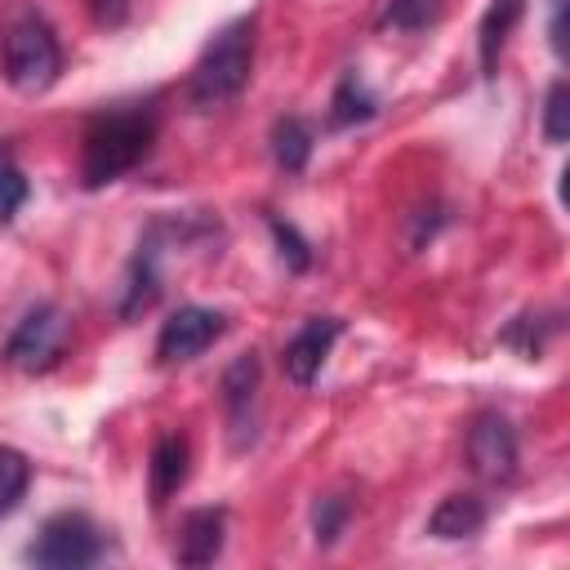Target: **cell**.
<instances>
[{"mask_svg":"<svg viewBox=\"0 0 570 570\" xmlns=\"http://www.w3.org/2000/svg\"><path fill=\"white\" fill-rule=\"evenodd\" d=\"M151 138H156V116L142 107L94 116L85 129V142H80V183L85 187L116 183L151 151Z\"/></svg>","mask_w":570,"mask_h":570,"instance_id":"1","label":"cell"},{"mask_svg":"<svg viewBox=\"0 0 570 570\" xmlns=\"http://www.w3.org/2000/svg\"><path fill=\"white\" fill-rule=\"evenodd\" d=\"M254 71V18L227 22L191 67V102L196 107H223L232 102Z\"/></svg>","mask_w":570,"mask_h":570,"instance_id":"2","label":"cell"},{"mask_svg":"<svg viewBox=\"0 0 570 570\" xmlns=\"http://www.w3.org/2000/svg\"><path fill=\"white\" fill-rule=\"evenodd\" d=\"M62 71L58 36L45 18L27 13L4 31V80L18 94H45Z\"/></svg>","mask_w":570,"mask_h":570,"instance_id":"3","label":"cell"},{"mask_svg":"<svg viewBox=\"0 0 570 570\" xmlns=\"http://www.w3.org/2000/svg\"><path fill=\"white\" fill-rule=\"evenodd\" d=\"M67 338H71L67 312L58 303H40V307H31L13 325V334L4 338V352L0 356H4V365L22 370V374H45V370H53L62 361Z\"/></svg>","mask_w":570,"mask_h":570,"instance_id":"4","label":"cell"},{"mask_svg":"<svg viewBox=\"0 0 570 570\" xmlns=\"http://www.w3.org/2000/svg\"><path fill=\"white\" fill-rule=\"evenodd\" d=\"M102 552H107L102 530L85 512H58L40 525L36 543L27 548V561L45 570H80V566H94Z\"/></svg>","mask_w":570,"mask_h":570,"instance_id":"5","label":"cell"},{"mask_svg":"<svg viewBox=\"0 0 570 570\" xmlns=\"http://www.w3.org/2000/svg\"><path fill=\"white\" fill-rule=\"evenodd\" d=\"M223 325H227V316L223 312H214V307H178V312H169V321L160 325V334H156V361L160 365H183V361H196L218 334H223Z\"/></svg>","mask_w":570,"mask_h":570,"instance_id":"6","label":"cell"},{"mask_svg":"<svg viewBox=\"0 0 570 570\" xmlns=\"http://www.w3.org/2000/svg\"><path fill=\"white\" fill-rule=\"evenodd\" d=\"M468 463L481 481H512L517 472V432L508 414L481 410L468 428Z\"/></svg>","mask_w":570,"mask_h":570,"instance_id":"7","label":"cell"},{"mask_svg":"<svg viewBox=\"0 0 570 570\" xmlns=\"http://www.w3.org/2000/svg\"><path fill=\"white\" fill-rule=\"evenodd\" d=\"M223 410H227V436L232 450H245L258 432V356L245 352L223 374Z\"/></svg>","mask_w":570,"mask_h":570,"instance_id":"8","label":"cell"},{"mask_svg":"<svg viewBox=\"0 0 570 570\" xmlns=\"http://www.w3.org/2000/svg\"><path fill=\"white\" fill-rule=\"evenodd\" d=\"M338 334H343V321H338V316H312V321L285 343V352H281L285 379L298 383V387H307V383L321 374V365H325V356H330V347H334Z\"/></svg>","mask_w":570,"mask_h":570,"instance_id":"9","label":"cell"},{"mask_svg":"<svg viewBox=\"0 0 570 570\" xmlns=\"http://www.w3.org/2000/svg\"><path fill=\"white\" fill-rule=\"evenodd\" d=\"M223 530H227V517L218 508H196L187 512L183 521V534H178V566H214L218 552H223Z\"/></svg>","mask_w":570,"mask_h":570,"instance_id":"10","label":"cell"},{"mask_svg":"<svg viewBox=\"0 0 570 570\" xmlns=\"http://www.w3.org/2000/svg\"><path fill=\"white\" fill-rule=\"evenodd\" d=\"M187 463H191V450L178 432H165L156 445H151V463H147V481H151V503L165 508L183 481H187Z\"/></svg>","mask_w":570,"mask_h":570,"instance_id":"11","label":"cell"},{"mask_svg":"<svg viewBox=\"0 0 570 570\" xmlns=\"http://www.w3.org/2000/svg\"><path fill=\"white\" fill-rule=\"evenodd\" d=\"M481 525H485V503L476 494H445L428 517L432 539H468Z\"/></svg>","mask_w":570,"mask_h":570,"instance_id":"12","label":"cell"},{"mask_svg":"<svg viewBox=\"0 0 570 570\" xmlns=\"http://www.w3.org/2000/svg\"><path fill=\"white\" fill-rule=\"evenodd\" d=\"M521 9H525L521 0H490V4H485L481 27H476V49H481V71H485V76L499 71V53H503V45H508V36H512Z\"/></svg>","mask_w":570,"mask_h":570,"instance_id":"13","label":"cell"},{"mask_svg":"<svg viewBox=\"0 0 570 570\" xmlns=\"http://www.w3.org/2000/svg\"><path fill=\"white\" fill-rule=\"evenodd\" d=\"M272 156H276L281 169L298 174V169L307 165V156H312V129H307V120L281 116V120L272 125Z\"/></svg>","mask_w":570,"mask_h":570,"instance_id":"14","label":"cell"},{"mask_svg":"<svg viewBox=\"0 0 570 570\" xmlns=\"http://www.w3.org/2000/svg\"><path fill=\"white\" fill-rule=\"evenodd\" d=\"M374 107H379L374 94H370L356 76H343L338 89H334V98H330V125H334V129H352V125L370 120Z\"/></svg>","mask_w":570,"mask_h":570,"instance_id":"15","label":"cell"},{"mask_svg":"<svg viewBox=\"0 0 570 570\" xmlns=\"http://www.w3.org/2000/svg\"><path fill=\"white\" fill-rule=\"evenodd\" d=\"M445 0H383V27L392 31H423L441 18Z\"/></svg>","mask_w":570,"mask_h":570,"instance_id":"16","label":"cell"},{"mask_svg":"<svg viewBox=\"0 0 570 570\" xmlns=\"http://www.w3.org/2000/svg\"><path fill=\"white\" fill-rule=\"evenodd\" d=\"M27 481H31V463H27L18 450L0 445V512H9V508L22 499Z\"/></svg>","mask_w":570,"mask_h":570,"instance_id":"17","label":"cell"},{"mask_svg":"<svg viewBox=\"0 0 570 570\" xmlns=\"http://www.w3.org/2000/svg\"><path fill=\"white\" fill-rule=\"evenodd\" d=\"M543 138L557 147L570 138V85L566 80H557L543 98Z\"/></svg>","mask_w":570,"mask_h":570,"instance_id":"18","label":"cell"},{"mask_svg":"<svg viewBox=\"0 0 570 570\" xmlns=\"http://www.w3.org/2000/svg\"><path fill=\"white\" fill-rule=\"evenodd\" d=\"M347 517H352V503H347L343 494H325V499H316V508H312V530H316V543H334V539L343 534Z\"/></svg>","mask_w":570,"mask_h":570,"instance_id":"19","label":"cell"},{"mask_svg":"<svg viewBox=\"0 0 570 570\" xmlns=\"http://www.w3.org/2000/svg\"><path fill=\"white\" fill-rule=\"evenodd\" d=\"M27 196H31V187H27L22 169L13 160H0V223H9L27 205Z\"/></svg>","mask_w":570,"mask_h":570,"instance_id":"20","label":"cell"},{"mask_svg":"<svg viewBox=\"0 0 570 570\" xmlns=\"http://www.w3.org/2000/svg\"><path fill=\"white\" fill-rule=\"evenodd\" d=\"M272 236H276V245H281V258L294 267V272H303L307 263H312V245L289 227V223H281V218H272Z\"/></svg>","mask_w":570,"mask_h":570,"instance_id":"21","label":"cell"},{"mask_svg":"<svg viewBox=\"0 0 570 570\" xmlns=\"http://www.w3.org/2000/svg\"><path fill=\"white\" fill-rule=\"evenodd\" d=\"M89 9H94V18H98L102 27H116V22H125L129 0H89Z\"/></svg>","mask_w":570,"mask_h":570,"instance_id":"22","label":"cell"},{"mask_svg":"<svg viewBox=\"0 0 570 570\" xmlns=\"http://www.w3.org/2000/svg\"><path fill=\"white\" fill-rule=\"evenodd\" d=\"M552 49L566 58V0H557V13H552Z\"/></svg>","mask_w":570,"mask_h":570,"instance_id":"23","label":"cell"}]
</instances>
